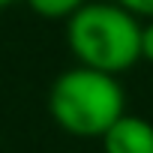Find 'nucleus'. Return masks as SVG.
<instances>
[{"instance_id":"1","label":"nucleus","mask_w":153,"mask_h":153,"mask_svg":"<svg viewBox=\"0 0 153 153\" xmlns=\"http://www.w3.org/2000/svg\"><path fill=\"white\" fill-rule=\"evenodd\" d=\"M66 45L78 66L120 75L141 60V21L114 0H87L66 18Z\"/></svg>"},{"instance_id":"2","label":"nucleus","mask_w":153,"mask_h":153,"mask_svg":"<svg viewBox=\"0 0 153 153\" xmlns=\"http://www.w3.org/2000/svg\"><path fill=\"white\" fill-rule=\"evenodd\" d=\"M48 114L75 138H102V132L126 114V90L117 75L78 66L60 72L48 90Z\"/></svg>"},{"instance_id":"3","label":"nucleus","mask_w":153,"mask_h":153,"mask_svg":"<svg viewBox=\"0 0 153 153\" xmlns=\"http://www.w3.org/2000/svg\"><path fill=\"white\" fill-rule=\"evenodd\" d=\"M99 141L102 153H153V123L138 114H120Z\"/></svg>"},{"instance_id":"4","label":"nucleus","mask_w":153,"mask_h":153,"mask_svg":"<svg viewBox=\"0 0 153 153\" xmlns=\"http://www.w3.org/2000/svg\"><path fill=\"white\" fill-rule=\"evenodd\" d=\"M87 0H27V6L36 12V15H42V18H51V21H57V18H69L78 6H84Z\"/></svg>"},{"instance_id":"5","label":"nucleus","mask_w":153,"mask_h":153,"mask_svg":"<svg viewBox=\"0 0 153 153\" xmlns=\"http://www.w3.org/2000/svg\"><path fill=\"white\" fill-rule=\"evenodd\" d=\"M114 3L132 12L135 18H153V0H114Z\"/></svg>"},{"instance_id":"6","label":"nucleus","mask_w":153,"mask_h":153,"mask_svg":"<svg viewBox=\"0 0 153 153\" xmlns=\"http://www.w3.org/2000/svg\"><path fill=\"white\" fill-rule=\"evenodd\" d=\"M141 60L153 63V18H147V24H141Z\"/></svg>"},{"instance_id":"7","label":"nucleus","mask_w":153,"mask_h":153,"mask_svg":"<svg viewBox=\"0 0 153 153\" xmlns=\"http://www.w3.org/2000/svg\"><path fill=\"white\" fill-rule=\"evenodd\" d=\"M15 0H0V9H6V6H12Z\"/></svg>"}]
</instances>
